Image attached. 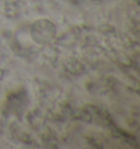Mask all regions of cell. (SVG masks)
Listing matches in <instances>:
<instances>
[{"label":"cell","instance_id":"obj_1","mask_svg":"<svg viewBox=\"0 0 140 149\" xmlns=\"http://www.w3.org/2000/svg\"><path fill=\"white\" fill-rule=\"evenodd\" d=\"M30 33L34 42L40 45H45L56 37V26L49 20L41 19L32 24Z\"/></svg>","mask_w":140,"mask_h":149}]
</instances>
